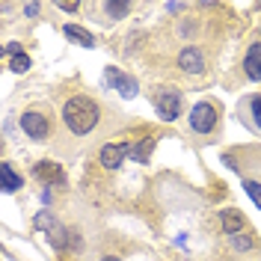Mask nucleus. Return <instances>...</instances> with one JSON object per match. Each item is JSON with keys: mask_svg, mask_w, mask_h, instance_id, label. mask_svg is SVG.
I'll list each match as a JSON object with an SVG mask.
<instances>
[{"mask_svg": "<svg viewBox=\"0 0 261 261\" xmlns=\"http://www.w3.org/2000/svg\"><path fill=\"white\" fill-rule=\"evenodd\" d=\"M107 83H110V86H116V89H119L125 98L137 95V81H134V77H128V74H122V71H116V68H107Z\"/></svg>", "mask_w": 261, "mask_h": 261, "instance_id": "10", "label": "nucleus"}, {"mask_svg": "<svg viewBox=\"0 0 261 261\" xmlns=\"http://www.w3.org/2000/svg\"><path fill=\"white\" fill-rule=\"evenodd\" d=\"M18 128L24 130L33 143H45V140H50V134H54V116L42 104L39 107H27L24 113L18 116Z\"/></svg>", "mask_w": 261, "mask_h": 261, "instance_id": "3", "label": "nucleus"}, {"mask_svg": "<svg viewBox=\"0 0 261 261\" xmlns=\"http://www.w3.org/2000/svg\"><path fill=\"white\" fill-rule=\"evenodd\" d=\"M130 151H134V148H130V143H125V140H119V143H107V146L98 151V163H101L104 169H119L122 163L128 161Z\"/></svg>", "mask_w": 261, "mask_h": 261, "instance_id": "6", "label": "nucleus"}, {"mask_svg": "<svg viewBox=\"0 0 261 261\" xmlns=\"http://www.w3.org/2000/svg\"><path fill=\"white\" fill-rule=\"evenodd\" d=\"M0 184H3V190H6V193H18V190L24 187V178L15 172V166H12L9 161L0 163Z\"/></svg>", "mask_w": 261, "mask_h": 261, "instance_id": "11", "label": "nucleus"}, {"mask_svg": "<svg viewBox=\"0 0 261 261\" xmlns=\"http://www.w3.org/2000/svg\"><path fill=\"white\" fill-rule=\"evenodd\" d=\"M241 68H244L246 81H261V39H255V42L246 48Z\"/></svg>", "mask_w": 261, "mask_h": 261, "instance_id": "8", "label": "nucleus"}, {"mask_svg": "<svg viewBox=\"0 0 261 261\" xmlns=\"http://www.w3.org/2000/svg\"><path fill=\"white\" fill-rule=\"evenodd\" d=\"M244 187H246V193L252 196V202L261 208V184L258 181H244Z\"/></svg>", "mask_w": 261, "mask_h": 261, "instance_id": "18", "label": "nucleus"}, {"mask_svg": "<svg viewBox=\"0 0 261 261\" xmlns=\"http://www.w3.org/2000/svg\"><path fill=\"white\" fill-rule=\"evenodd\" d=\"M187 128L196 140H211L220 134V107L214 101H199L187 113Z\"/></svg>", "mask_w": 261, "mask_h": 261, "instance_id": "2", "label": "nucleus"}, {"mask_svg": "<svg viewBox=\"0 0 261 261\" xmlns=\"http://www.w3.org/2000/svg\"><path fill=\"white\" fill-rule=\"evenodd\" d=\"M33 172H36V178H39V181H45V187H48V184H65V172L60 169V163L39 161Z\"/></svg>", "mask_w": 261, "mask_h": 261, "instance_id": "9", "label": "nucleus"}, {"mask_svg": "<svg viewBox=\"0 0 261 261\" xmlns=\"http://www.w3.org/2000/svg\"><path fill=\"white\" fill-rule=\"evenodd\" d=\"M175 63H178V68L184 71V74H193V77L205 74V68H208L205 54L196 48V45H184V48L178 50V57H175Z\"/></svg>", "mask_w": 261, "mask_h": 261, "instance_id": "5", "label": "nucleus"}, {"mask_svg": "<svg viewBox=\"0 0 261 261\" xmlns=\"http://www.w3.org/2000/svg\"><path fill=\"white\" fill-rule=\"evenodd\" d=\"M101 9H104V21L110 24V21H122L128 15L130 3H125V0H107V3H101Z\"/></svg>", "mask_w": 261, "mask_h": 261, "instance_id": "14", "label": "nucleus"}, {"mask_svg": "<svg viewBox=\"0 0 261 261\" xmlns=\"http://www.w3.org/2000/svg\"><path fill=\"white\" fill-rule=\"evenodd\" d=\"M30 57H27V54H18V57H12V60H9V68H12V71H15V74H24V71H30Z\"/></svg>", "mask_w": 261, "mask_h": 261, "instance_id": "16", "label": "nucleus"}, {"mask_svg": "<svg viewBox=\"0 0 261 261\" xmlns=\"http://www.w3.org/2000/svg\"><path fill=\"white\" fill-rule=\"evenodd\" d=\"M39 9H42V6H39V3H27V6H24V15L36 18V15H39Z\"/></svg>", "mask_w": 261, "mask_h": 261, "instance_id": "19", "label": "nucleus"}, {"mask_svg": "<svg viewBox=\"0 0 261 261\" xmlns=\"http://www.w3.org/2000/svg\"><path fill=\"white\" fill-rule=\"evenodd\" d=\"M238 113H241V122H244L249 130H255L261 134V95H249L241 101V107H238Z\"/></svg>", "mask_w": 261, "mask_h": 261, "instance_id": "7", "label": "nucleus"}, {"mask_svg": "<svg viewBox=\"0 0 261 261\" xmlns=\"http://www.w3.org/2000/svg\"><path fill=\"white\" fill-rule=\"evenodd\" d=\"M63 33L74 42V45H81V48H95V36L89 30H83V27H77V24H65Z\"/></svg>", "mask_w": 261, "mask_h": 261, "instance_id": "13", "label": "nucleus"}, {"mask_svg": "<svg viewBox=\"0 0 261 261\" xmlns=\"http://www.w3.org/2000/svg\"><path fill=\"white\" fill-rule=\"evenodd\" d=\"M220 223H223V231H226V234H238V231L246 226L244 214L234 211V208H226V211H220Z\"/></svg>", "mask_w": 261, "mask_h": 261, "instance_id": "12", "label": "nucleus"}, {"mask_svg": "<svg viewBox=\"0 0 261 261\" xmlns=\"http://www.w3.org/2000/svg\"><path fill=\"white\" fill-rule=\"evenodd\" d=\"M151 101H154V110L163 122H175L181 116V89L178 86H154L151 92Z\"/></svg>", "mask_w": 261, "mask_h": 261, "instance_id": "4", "label": "nucleus"}, {"mask_svg": "<svg viewBox=\"0 0 261 261\" xmlns=\"http://www.w3.org/2000/svg\"><path fill=\"white\" fill-rule=\"evenodd\" d=\"M104 116H107L104 104L98 98L86 95V92H77V95L65 98V104H63V125H65V134H71V137L98 134Z\"/></svg>", "mask_w": 261, "mask_h": 261, "instance_id": "1", "label": "nucleus"}, {"mask_svg": "<svg viewBox=\"0 0 261 261\" xmlns=\"http://www.w3.org/2000/svg\"><path fill=\"white\" fill-rule=\"evenodd\" d=\"M57 6H60V9H65V12H74L81 3H57Z\"/></svg>", "mask_w": 261, "mask_h": 261, "instance_id": "20", "label": "nucleus"}, {"mask_svg": "<svg viewBox=\"0 0 261 261\" xmlns=\"http://www.w3.org/2000/svg\"><path fill=\"white\" fill-rule=\"evenodd\" d=\"M101 261H119V258H116V255H104Z\"/></svg>", "mask_w": 261, "mask_h": 261, "instance_id": "21", "label": "nucleus"}, {"mask_svg": "<svg viewBox=\"0 0 261 261\" xmlns=\"http://www.w3.org/2000/svg\"><path fill=\"white\" fill-rule=\"evenodd\" d=\"M175 33H178L181 39H190V36L196 33V21L193 18H181L178 24H175Z\"/></svg>", "mask_w": 261, "mask_h": 261, "instance_id": "17", "label": "nucleus"}, {"mask_svg": "<svg viewBox=\"0 0 261 261\" xmlns=\"http://www.w3.org/2000/svg\"><path fill=\"white\" fill-rule=\"evenodd\" d=\"M228 246L238 252H249V249H255V241L249 238V231H238V234H228Z\"/></svg>", "mask_w": 261, "mask_h": 261, "instance_id": "15", "label": "nucleus"}]
</instances>
